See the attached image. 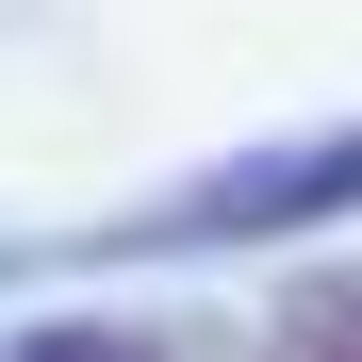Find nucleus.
<instances>
[{"label":"nucleus","instance_id":"1","mask_svg":"<svg viewBox=\"0 0 362 362\" xmlns=\"http://www.w3.org/2000/svg\"><path fill=\"white\" fill-rule=\"evenodd\" d=\"M329 214H362V132H313V148H247V165L181 181V198H148V214L83 230V264H132V247H247V230H329Z\"/></svg>","mask_w":362,"mask_h":362},{"label":"nucleus","instance_id":"2","mask_svg":"<svg viewBox=\"0 0 362 362\" xmlns=\"http://www.w3.org/2000/svg\"><path fill=\"white\" fill-rule=\"evenodd\" d=\"M264 362H362V264H313V280H280V313H264Z\"/></svg>","mask_w":362,"mask_h":362},{"label":"nucleus","instance_id":"3","mask_svg":"<svg viewBox=\"0 0 362 362\" xmlns=\"http://www.w3.org/2000/svg\"><path fill=\"white\" fill-rule=\"evenodd\" d=\"M0 362H165V329H115V313H49V329H17Z\"/></svg>","mask_w":362,"mask_h":362}]
</instances>
